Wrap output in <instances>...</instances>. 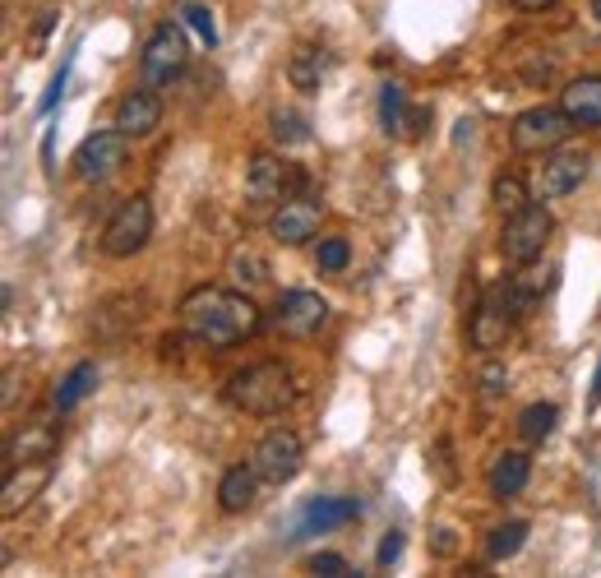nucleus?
<instances>
[{
  "label": "nucleus",
  "mask_w": 601,
  "mask_h": 578,
  "mask_svg": "<svg viewBox=\"0 0 601 578\" xmlns=\"http://www.w3.org/2000/svg\"><path fill=\"white\" fill-rule=\"evenodd\" d=\"M527 477H532V458L519 454V449H509V454H500V458L491 463V477H486V486H491L496 500H509V496L523 491Z\"/></svg>",
  "instance_id": "obj_21"
},
{
  "label": "nucleus",
  "mask_w": 601,
  "mask_h": 578,
  "mask_svg": "<svg viewBox=\"0 0 601 578\" xmlns=\"http://www.w3.org/2000/svg\"><path fill=\"white\" fill-rule=\"evenodd\" d=\"M305 463V444L297 431L287 426H274L269 435H259V444L251 449V468L259 473L264 486H287Z\"/></svg>",
  "instance_id": "obj_9"
},
{
  "label": "nucleus",
  "mask_w": 601,
  "mask_h": 578,
  "mask_svg": "<svg viewBox=\"0 0 601 578\" xmlns=\"http://www.w3.org/2000/svg\"><path fill=\"white\" fill-rule=\"evenodd\" d=\"M144 310H148V301H144V297H135V292L111 297V301H102V305L93 310V333H98L102 343H116V338H125L130 329H140Z\"/></svg>",
  "instance_id": "obj_17"
},
{
  "label": "nucleus",
  "mask_w": 601,
  "mask_h": 578,
  "mask_svg": "<svg viewBox=\"0 0 601 578\" xmlns=\"http://www.w3.org/2000/svg\"><path fill=\"white\" fill-rule=\"evenodd\" d=\"M574 130L578 125L565 107H527L509 125V144H514V153H550V148L569 144Z\"/></svg>",
  "instance_id": "obj_6"
},
{
  "label": "nucleus",
  "mask_w": 601,
  "mask_h": 578,
  "mask_svg": "<svg viewBox=\"0 0 601 578\" xmlns=\"http://www.w3.org/2000/svg\"><path fill=\"white\" fill-rule=\"evenodd\" d=\"M125 135L121 130H98V135H88L79 148H75V176L84 186H102L111 181L121 167H125Z\"/></svg>",
  "instance_id": "obj_11"
},
{
  "label": "nucleus",
  "mask_w": 601,
  "mask_h": 578,
  "mask_svg": "<svg viewBox=\"0 0 601 578\" xmlns=\"http://www.w3.org/2000/svg\"><path fill=\"white\" fill-rule=\"evenodd\" d=\"M592 19H597V24H601V0H592Z\"/></svg>",
  "instance_id": "obj_41"
},
{
  "label": "nucleus",
  "mask_w": 601,
  "mask_h": 578,
  "mask_svg": "<svg viewBox=\"0 0 601 578\" xmlns=\"http://www.w3.org/2000/svg\"><path fill=\"white\" fill-rule=\"evenodd\" d=\"M320 218H324V209L315 204V199L287 194L282 204L269 213V232H274V241H282V246H305V241H315Z\"/></svg>",
  "instance_id": "obj_13"
},
{
  "label": "nucleus",
  "mask_w": 601,
  "mask_h": 578,
  "mask_svg": "<svg viewBox=\"0 0 601 578\" xmlns=\"http://www.w3.org/2000/svg\"><path fill=\"white\" fill-rule=\"evenodd\" d=\"M435 551L439 555H454V532L449 527H435Z\"/></svg>",
  "instance_id": "obj_37"
},
{
  "label": "nucleus",
  "mask_w": 601,
  "mask_h": 578,
  "mask_svg": "<svg viewBox=\"0 0 601 578\" xmlns=\"http://www.w3.org/2000/svg\"><path fill=\"white\" fill-rule=\"evenodd\" d=\"M14 385H19V375H14V370H5V393H0V403H5V408L14 403Z\"/></svg>",
  "instance_id": "obj_39"
},
{
  "label": "nucleus",
  "mask_w": 601,
  "mask_h": 578,
  "mask_svg": "<svg viewBox=\"0 0 601 578\" xmlns=\"http://www.w3.org/2000/svg\"><path fill=\"white\" fill-rule=\"evenodd\" d=\"M93 389H98V366H93V362H79V366L52 389V408H56V412H70V408H79Z\"/></svg>",
  "instance_id": "obj_23"
},
{
  "label": "nucleus",
  "mask_w": 601,
  "mask_h": 578,
  "mask_svg": "<svg viewBox=\"0 0 601 578\" xmlns=\"http://www.w3.org/2000/svg\"><path fill=\"white\" fill-rule=\"evenodd\" d=\"M181 19L199 33V42H204V47H218V24H213L209 5H199V0H186V5H181Z\"/></svg>",
  "instance_id": "obj_31"
},
{
  "label": "nucleus",
  "mask_w": 601,
  "mask_h": 578,
  "mask_svg": "<svg viewBox=\"0 0 601 578\" xmlns=\"http://www.w3.org/2000/svg\"><path fill=\"white\" fill-rule=\"evenodd\" d=\"M491 199H496V209L509 218V213H519V209H527L532 199H527V190H523V181L519 176H500V181L491 186Z\"/></svg>",
  "instance_id": "obj_29"
},
{
  "label": "nucleus",
  "mask_w": 601,
  "mask_h": 578,
  "mask_svg": "<svg viewBox=\"0 0 601 578\" xmlns=\"http://www.w3.org/2000/svg\"><path fill=\"white\" fill-rule=\"evenodd\" d=\"M527 310H532V292L523 282H514V278L496 282L491 292L477 301L472 320H467V343H472L477 352H500Z\"/></svg>",
  "instance_id": "obj_3"
},
{
  "label": "nucleus",
  "mask_w": 601,
  "mask_h": 578,
  "mask_svg": "<svg viewBox=\"0 0 601 578\" xmlns=\"http://www.w3.org/2000/svg\"><path fill=\"white\" fill-rule=\"evenodd\" d=\"M398 555H403V532L389 527V532H385V542H380V551H375V569H389V565L398 560Z\"/></svg>",
  "instance_id": "obj_34"
},
{
  "label": "nucleus",
  "mask_w": 601,
  "mask_h": 578,
  "mask_svg": "<svg viewBox=\"0 0 601 578\" xmlns=\"http://www.w3.org/2000/svg\"><path fill=\"white\" fill-rule=\"evenodd\" d=\"M163 121V98L153 93V88H130V93L116 102V130L125 140H148L153 130Z\"/></svg>",
  "instance_id": "obj_15"
},
{
  "label": "nucleus",
  "mask_w": 601,
  "mask_h": 578,
  "mask_svg": "<svg viewBox=\"0 0 601 578\" xmlns=\"http://www.w3.org/2000/svg\"><path fill=\"white\" fill-rule=\"evenodd\" d=\"M356 514H361V504H356V500H347V496L310 500V504L301 509V519H297V537H315V532H333V527L352 523Z\"/></svg>",
  "instance_id": "obj_18"
},
{
  "label": "nucleus",
  "mask_w": 601,
  "mask_h": 578,
  "mask_svg": "<svg viewBox=\"0 0 601 578\" xmlns=\"http://www.w3.org/2000/svg\"><path fill=\"white\" fill-rule=\"evenodd\" d=\"M588 148H569V144H560V148H550L546 153V163H542V171H537V194L542 199H565V194H574L578 186L588 181Z\"/></svg>",
  "instance_id": "obj_12"
},
{
  "label": "nucleus",
  "mask_w": 601,
  "mask_h": 578,
  "mask_svg": "<svg viewBox=\"0 0 601 578\" xmlns=\"http://www.w3.org/2000/svg\"><path fill=\"white\" fill-rule=\"evenodd\" d=\"M560 107L574 116V125H588V130H597V125H601V75H583V79L565 84Z\"/></svg>",
  "instance_id": "obj_20"
},
{
  "label": "nucleus",
  "mask_w": 601,
  "mask_h": 578,
  "mask_svg": "<svg viewBox=\"0 0 601 578\" xmlns=\"http://www.w3.org/2000/svg\"><path fill=\"white\" fill-rule=\"evenodd\" d=\"M148 236H153V204H148V194H130L116 204V213L107 218V227L98 236V251L107 259H130V255H140L148 246Z\"/></svg>",
  "instance_id": "obj_5"
},
{
  "label": "nucleus",
  "mask_w": 601,
  "mask_h": 578,
  "mask_svg": "<svg viewBox=\"0 0 601 578\" xmlns=\"http://www.w3.org/2000/svg\"><path fill=\"white\" fill-rule=\"evenodd\" d=\"M269 130H274V140L282 148L310 144V116H305V111H297V107H274L269 111Z\"/></svg>",
  "instance_id": "obj_24"
},
{
  "label": "nucleus",
  "mask_w": 601,
  "mask_h": 578,
  "mask_svg": "<svg viewBox=\"0 0 601 578\" xmlns=\"http://www.w3.org/2000/svg\"><path fill=\"white\" fill-rule=\"evenodd\" d=\"M477 385H481V393H486V398H500V393L509 389V370H504L500 362H486V366H481V375H477Z\"/></svg>",
  "instance_id": "obj_32"
},
{
  "label": "nucleus",
  "mask_w": 601,
  "mask_h": 578,
  "mask_svg": "<svg viewBox=\"0 0 601 578\" xmlns=\"http://www.w3.org/2000/svg\"><path fill=\"white\" fill-rule=\"evenodd\" d=\"M52 481V463H19L5 473V496H0V514L14 519L19 509H29Z\"/></svg>",
  "instance_id": "obj_16"
},
{
  "label": "nucleus",
  "mask_w": 601,
  "mask_h": 578,
  "mask_svg": "<svg viewBox=\"0 0 601 578\" xmlns=\"http://www.w3.org/2000/svg\"><path fill=\"white\" fill-rule=\"evenodd\" d=\"M310 574H324V578H347V574H352V565L343 560V555L320 551V555H310Z\"/></svg>",
  "instance_id": "obj_33"
},
{
  "label": "nucleus",
  "mask_w": 601,
  "mask_h": 578,
  "mask_svg": "<svg viewBox=\"0 0 601 578\" xmlns=\"http://www.w3.org/2000/svg\"><path fill=\"white\" fill-rule=\"evenodd\" d=\"M65 70H70V65H60V75L52 79V88H47V98H42V111H52V107H56V98L65 93Z\"/></svg>",
  "instance_id": "obj_36"
},
{
  "label": "nucleus",
  "mask_w": 601,
  "mask_h": 578,
  "mask_svg": "<svg viewBox=\"0 0 601 578\" xmlns=\"http://www.w3.org/2000/svg\"><path fill=\"white\" fill-rule=\"evenodd\" d=\"M514 5L523 10V14H542V10H550L555 0H514Z\"/></svg>",
  "instance_id": "obj_38"
},
{
  "label": "nucleus",
  "mask_w": 601,
  "mask_h": 578,
  "mask_svg": "<svg viewBox=\"0 0 601 578\" xmlns=\"http://www.w3.org/2000/svg\"><path fill=\"white\" fill-rule=\"evenodd\" d=\"M269 324H274V333H282V338H315V333L329 324V301L320 292L292 287V292L278 297Z\"/></svg>",
  "instance_id": "obj_10"
},
{
  "label": "nucleus",
  "mask_w": 601,
  "mask_h": 578,
  "mask_svg": "<svg viewBox=\"0 0 601 578\" xmlns=\"http://www.w3.org/2000/svg\"><path fill=\"white\" fill-rule=\"evenodd\" d=\"M186 60H190V42H186L181 24H163V29H153V37L144 42L140 75H144L148 88H171L186 75Z\"/></svg>",
  "instance_id": "obj_7"
},
{
  "label": "nucleus",
  "mask_w": 601,
  "mask_h": 578,
  "mask_svg": "<svg viewBox=\"0 0 601 578\" xmlns=\"http://www.w3.org/2000/svg\"><path fill=\"white\" fill-rule=\"evenodd\" d=\"M527 542V523L523 519H509L500 527H491V537H486V560H509V555H519Z\"/></svg>",
  "instance_id": "obj_27"
},
{
  "label": "nucleus",
  "mask_w": 601,
  "mask_h": 578,
  "mask_svg": "<svg viewBox=\"0 0 601 578\" xmlns=\"http://www.w3.org/2000/svg\"><path fill=\"white\" fill-rule=\"evenodd\" d=\"M181 324L199 347H236L259 333V305L232 287H194L181 301Z\"/></svg>",
  "instance_id": "obj_1"
},
{
  "label": "nucleus",
  "mask_w": 601,
  "mask_h": 578,
  "mask_svg": "<svg viewBox=\"0 0 601 578\" xmlns=\"http://www.w3.org/2000/svg\"><path fill=\"white\" fill-rule=\"evenodd\" d=\"M255 491H259V473L251 463H236V468L222 473V486H218V500L227 514H241V509L255 504Z\"/></svg>",
  "instance_id": "obj_22"
},
{
  "label": "nucleus",
  "mask_w": 601,
  "mask_h": 578,
  "mask_svg": "<svg viewBox=\"0 0 601 578\" xmlns=\"http://www.w3.org/2000/svg\"><path fill=\"white\" fill-rule=\"evenodd\" d=\"M426 130H431V107H412V111H408V135L421 140Z\"/></svg>",
  "instance_id": "obj_35"
},
{
  "label": "nucleus",
  "mask_w": 601,
  "mask_h": 578,
  "mask_svg": "<svg viewBox=\"0 0 601 578\" xmlns=\"http://www.w3.org/2000/svg\"><path fill=\"white\" fill-rule=\"evenodd\" d=\"M297 186H301V171L292 163H282L278 153H255L246 167V213L278 209L287 190H297Z\"/></svg>",
  "instance_id": "obj_8"
},
{
  "label": "nucleus",
  "mask_w": 601,
  "mask_h": 578,
  "mask_svg": "<svg viewBox=\"0 0 601 578\" xmlns=\"http://www.w3.org/2000/svg\"><path fill=\"white\" fill-rule=\"evenodd\" d=\"M329 65H333V56L320 42H301V47L287 56V84H292L297 93H320V84L329 79Z\"/></svg>",
  "instance_id": "obj_19"
},
{
  "label": "nucleus",
  "mask_w": 601,
  "mask_h": 578,
  "mask_svg": "<svg viewBox=\"0 0 601 578\" xmlns=\"http://www.w3.org/2000/svg\"><path fill=\"white\" fill-rule=\"evenodd\" d=\"M555 426H560V408H555V403H527L519 412V435L527 444H546L555 435Z\"/></svg>",
  "instance_id": "obj_25"
},
{
  "label": "nucleus",
  "mask_w": 601,
  "mask_h": 578,
  "mask_svg": "<svg viewBox=\"0 0 601 578\" xmlns=\"http://www.w3.org/2000/svg\"><path fill=\"white\" fill-rule=\"evenodd\" d=\"M592 408H601V362H597V375H592V398H588Z\"/></svg>",
  "instance_id": "obj_40"
},
{
  "label": "nucleus",
  "mask_w": 601,
  "mask_h": 578,
  "mask_svg": "<svg viewBox=\"0 0 601 578\" xmlns=\"http://www.w3.org/2000/svg\"><path fill=\"white\" fill-rule=\"evenodd\" d=\"M222 398L246 416H278L282 408L297 403V380L282 362H255L222 385Z\"/></svg>",
  "instance_id": "obj_2"
},
{
  "label": "nucleus",
  "mask_w": 601,
  "mask_h": 578,
  "mask_svg": "<svg viewBox=\"0 0 601 578\" xmlns=\"http://www.w3.org/2000/svg\"><path fill=\"white\" fill-rule=\"evenodd\" d=\"M227 274L241 287H259V282H269V259H264L259 251H251V246H236L232 259H227Z\"/></svg>",
  "instance_id": "obj_28"
},
{
  "label": "nucleus",
  "mask_w": 601,
  "mask_h": 578,
  "mask_svg": "<svg viewBox=\"0 0 601 578\" xmlns=\"http://www.w3.org/2000/svg\"><path fill=\"white\" fill-rule=\"evenodd\" d=\"M408 93H403V84H385L380 88V130H385V135H403V130H408Z\"/></svg>",
  "instance_id": "obj_26"
},
{
  "label": "nucleus",
  "mask_w": 601,
  "mask_h": 578,
  "mask_svg": "<svg viewBox=\"0 0 601 578\" xmlns=\"http://www.w3.org/2000/svg\"><path fill=\"white\" fill-rule=\"evenodd\" d=\"M315 264H320V274H343L347 264H352V246H347V236H329V241H320Z\"/></svg>",
  "instance_id": "obj_30"
},
{
  "label": "nucleus",
  "mask_w": 601,
  "mask_h": 578,
  "mask_svg": "<svg viewBox=\"0 0 601 578\" xmlns=\"http://www.w3.org/2000/svg\"><path fill=\"white\" fill-rule=\"evenodd\" d=\"M60 454V426L56 421H24L14 426L10 440H5V463L19 468V463H52Z\"/></svg>",
  "instance_id": "obj_14"
},
{
  "label": "nucleus",
  "mask_w": 601,
  "mask_h": 578,
  "mask_svg": "<svg viewBox=\"0 0 601 578\" xmlns=\"http://www.w3.org/2000/svg\"><path fill=\"white\" fill-rule=\"evenodd\" d=\"M555 232V218L546 204H527L519 213H509L504 218V227H500V255L504 264H514V269H527V264H537L542 251H546V241Z\"/></svg>",
  "instance_id": "obj_4"
}]
</instances>
